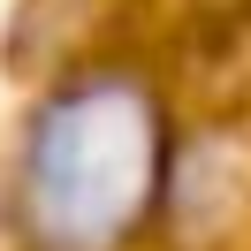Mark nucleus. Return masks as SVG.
<instances>
[{
  "label": "nucleus",
  "instance_id": "f257e3e1",
  "mask_svg": "<svg viewBox=\"0 0 251 251\" xmlns=\"http://www.w3.org/2000/svg\"><path fill=\"white\" fill-rule=\"evenodd\" d=\"M168 175L160 99L129 69H84L53 84L23 122L16 221L31 251H122Z\"/></svg>",
  "mask_w": 251,
  "mask_h": 251
}]
</instances>
